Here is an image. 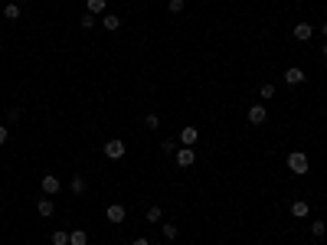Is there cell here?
Masks as SVG:
<instances>
[{
	"instance_id": "1",
	"label": "cell",
	"mask_w": 327,
	"mask_h": 245,
	"mask_svg": "<svg viewBox=\"0 0 327 245\" xmlns=\"http://www.w3.org/2000/svg\"><path fill=\"white\" fill-rule=\"evenodd\" d=\"M285 164H288V170L295 173V177H304V173L311 170V160H308V154H304V151H291L288 157H285Z\"/></svg>"
},
{
	"instance_id": "2",
	"label": "cell",
	"mask_w": 327,
	"mask_h": 245,
	"mask_svg": "<svg viewBox=\"0 0 327 245\" xmlns=\"http://www.w3.org/2000/svg\"><path fill=\"white\" fill-rule=\"evenodd\" d=\"M105 219L111 222V226H121V222L128 219V206H124V203H108V209H105Z\"/></svg>"
},
{
	"instance_id": "3",
	"label": "cell",
	"mask_w": 327,
	"mask_h": 245,
	"mask_svg": "<svg viewBox=\"0 0 327 245\" xmlns=\"http://www.w3.org/2000/svg\"><path fill=\"white\" fill-rule=\"evenodd\" d=\"M102 151H105V157L108 160H121L124 154H128V147H124V141H118V137H111V141L102 147Z\"/></svg>"
},
{
	"instance_id": "4",
	"label": "cell",
	"mask_w": 327,
	"mask_h": 245,
	"mask_svg": "<svg viewBox=\"0 0 327 245\" xmlns=\"http://www.w3.org/2000/svg\"><path fill=\"white\" fill-rule=\"evenodd\" d=\"M246 118H249V124H255V128H259V124L268 121V108H265V105H252Z\"/></svg>"
},
{
	"instance_id": "5",
	"label": "cell",
	"mask_w": 327,
	"mask_h": 245,
	"mask_svg": "<svg viewBox=\"0 0 327 245\" xmlns=\"http://www.w3.org/2000/svg\"><path fill=\"white\" fill-rule=\"evenodd\" d=\"M173 160H177V167H183V170H186V167L197 164V151H193V147H183V151L173 154Z\"/></svg>"
},
{
	"instance_id": "6",
	"label": "cell",
	"mask_w": 327,
	"mask_h": 245,
	"mask_svg": "<svg viewBox=\"0 0 327 245\" xmlns=\"http://www.w3.org/2000/svg\"><path fill=\"white\" fill-rule=\"evenodd\" d=\"M282 79H285V85H291V88H295V85H301V82L308 79V75H304V69L291 66V69H285V75H282Z\"/></svg>"
},
{
	"instance_id": "7",
	"label": "cell",
	"mask_w": 327,
	"mask_h": 245,
	"mask_svg": "<svg viewBox=\"0 0 327 245\" xmlns=\"http://www.w3.org/2000/svg\"><path fill=\"white\" fill-rule=\"evenodd\" d=\"M36 213L43 216V219H50V216L56 213V203H53V196H46V193L39 196V200H36Z\"/></svg>"
},
{
	"instance_id": "8",
	"label": "cell",
	"mask_w": 327,
	"mask_h": 245,
	"mask_svg": "<svg viewBox=\"0 0 327 245\" xmlns=\"http://www.w3.org/2000/svg\"><path fill=\"white\" fill-rule=\"evenodd\" d=\"M39 186H43V193H46V196H56V193H59V190H62V183H59V177H53V173H46V177H43V180H39Z\"/></svg>"
},
{
	"instance_id": "9",
	"label": "cell",
	"mask_w": 327,
	"mask_h": 245,
	"mask_svg": "<svg viewBox=\"0 0 327 245\" xmlns=\"http://www.w3.org/2000/svg\"><path fill=\"white\" fill-rule=\"evenodd\" d=\"M311 36H314V26H311L308 20H301V23H295V39H298V43H308Z\"/></svg>"
},
{
	"instance_id": "10",
	"label": "cell",
	"mask_w": 327,
	"mask_h": 245,
	"mask_svg": "<svg viewBox=\"0 0 327 245\" xmlns=\"http://www.w3.org/2000/svg\"><path fill=\"white\" fill-rule=\"evenodd\" d=\"M177 141H180V144H183V147H193V144H197V141H200V131H197V128H193V124H186V128H183V131H180V137H177Z\"/></svg>"
},
{
	"instance_id": "11",
	"label": "cell",
	"mask_w": 327,
	"mask_h": 245,
	"mask_svg": "<svg viewBox=\"0 0 327 245\" xmlns=\"http://www.w3.org/2000/svg\"><path fill=\"white\" fill-rule=\"evenodd\" d=\"M99 23L105 26L108 33H115V30H121V17H118V13H102L99 17Z\"/></svg>"
},
{
	"instance_id": "12",
	"label": "cell",
	"mask_w": 327,
	"mask_h": 245,
	"mask_svg": "<svg viewBox=\"0 0 327 245\" xmlns=\"http://www.w3.org/2000/svg\"><path fill=\"white\" fill-rule=\"evenodd\" d=\"M308 213H311V203H291V216H295V219H308Z\"/></svg>"
},
{
	"instance_id": "13",
	"label": "cell",
	"mask_w": 327,
	"mask_h": 245,
	"mask_svg": "<svg viewBox=\"0 0 327 245\" xmlns=\"http://www.w3.org/2000/svg\"><path fill=\"white\" fill-rule=\"evenodd\" d=\"M69 190H72L75 196H82V193L88 190V180L85 177H72V180H69Z\"/></svg>"
},
{
	"instance_id": "14",
	"label": "cell",
	"mask_w": 327,
	"mask_h": 245,
	"mask_svg": "<svg viewBox=\"0 0 327 245\" xmlns=\"http://www.w3.org/2000/svg\"><path fill=\"white\" fill-rule=\"evenodd\" d=\"M69 245H88V232L85 229H72L69 232Z\"/></svg>"
},
{
	"instance_id": "15",
	"label": "cell",
	"mask_w": 327,
	"mask_h": 245,
	"mask_svg": "<svg viewBox=\"0 0 327 245\" xmlns=\"http://www.w3.org/2000/svg\"><path fill=\"white\" fill-rule=\"evenodd\" d=\"M85 13H92V17H102V13H105V0H85Z\"/></svg>"
},
{
	"instance_id": "16",
	"label": "cell",
	"mask_w": 327,
	"mask_h": 245,
	"mask_svg": "<svg viewBox=\"0 0 327 245\" xmlns=\"http://www.w3.org/2000/svg\"><path fill=\"white\" fill-rule=\"evenodd\" d=\"M161 216H164V209H161V206H157V203H154V206H148V213H144V219H148V222H161Z\"/></svg>"
},
{
	"instance_id": "17",
	"label": "cell",
	"mask_w": 327,
	"mask_h": 245,
	"mask_svg": "<svg viewBox=\"0 0 327 245\" xmlns=\"http://www.w3.org/2000/svg\"><path fill=\"white\" fill-rule=\"evenodd\" d=\"M144 128H148V131H157V128H161V118H157L154 111H148V115H144Z\"/></svg>"
},
{
	"instance_id": "18",
	"label": "cell",
	"mask_w": 327,
	"mask_h": 245,
	"mask_svg": "<svg viewBox=\"0 0 327 245\" xmlns=\"http://www.w3.org/2000/svg\"><path fill=\"white\" fill-rule=\"evenodd\" d=\"M50 242L53 245H69V232H66V229H56V232L50 235Z\"/></svg>"
},
{
	"instance_id": "19",
	"label": "cell",
	"mask_w": 327,
	"mask_h": 245,
	"mask_svg": "<svg viewBox=\"0 0 327 245\" xmlns=\"http://www.w3.org/2000/svg\"><path fill=\"white\" fill-rule=\"evenodd\" d=\"M308 229H311V235H314V239H324V232H327V226H324L321 219H314V222H311Z\"/></svg>"
},
{
	"instance_id": "20",
	"label": "cell",
	"mask_w": 327,
	"mask_h": 245,
	"mask_svg": "<svg viewBox=\"0 0 327 245\" xmlns=\"http://www.w3.org/2000/svg\"><path fill=\"white\" fill-rule=\"evenodd\" d=\"M161 232H164V242H173V239H177V235H180V229H177V226H170V222H167V226L161 229Z\"/></svg>"
},
{
	"instance_id": "21",
	"label": "cell",
	"mask_w": 327,
	"mask_h": 245,
	"mask_svg": "<svg viewBox=\"0 0 327 245\" xmlns=\"http://www.w3.org/2000/svg\"><path fill=\"white\" fill-rule=\"evenodd\" d=\"M183 7H186V0H167V10L177 17V13H183Z\"/></svg>"
},
{
	"instance_id": "22",
	"label": "cell",
	"mask_w": 327,
	"mask_h": 245,
	"mask_svg": "<svg viewBox=\"0 0 327 245\" xmlns=\"http://www.w3.org/2000/svg\"><path fill=\"white\" fill-rule=\"evenodd\" d=\"M259 98H275V85L272 82H262L259 85Z\"/></svg>"
},
{
	"instance_id": "23",
	"label": "cell",
	"mask_w": 327,
	"mask_h": 245,
	"mask_svg": "<svg viewBox=\"0 0 327 245\" xmlns=\"http://www.w3.org/2000/svg\"><path fill=\"white\" fill-rule=\"evenodd\" d=\"M4 17H7V20H20V7H17V4H7V7H4Z\"/></svg>"
},
{
	"instance_id": "24",
	"label": "cell",
	"mask_w": 327,
	"mask_h": 245,
	"mask_svg": "<svg viewBox=\"0 0 327 245\" xmlns=\"http://www.w3.org/2000/svg\"><path fill=\"white\" fill-rule=\"evenodd\" d=\"M177 144H180V141H173V137H167V141L161 144V151H164V154H177V151H180Z\"/></svg>"
},
{
	"instance_id": "25",
	"label": "cell",
	"mask_w": 327,
	"mask_h": 245,
	"mask_svg": "<svg viewBox=\"0 0 327 245\" xmlns=\"http://www.w3.org/2000/svg\"><path fill=\"white\" fill-rule=\"evenodd\" d=\"M95 23H99V17H92V13H85V17H82V30H92Z\"/></svg>"
},
{
	"instance_id": "26",
	"label": "cell",
	"mask_w": 327,
	"mask_h": 245,
	"mask_svg": "<svg viewBox=\"0 0 327 245\" xmlns=\"http://www.w3.org/2000/svg\"><path fill=\"white\" fill-rule=\"evenodd\" d=\"M7 121H10V124L20 121V108H10V111H7Z\"/></svg>"
},
{
	"instance_id": "27",
	"label": "cell",
	"mask_w": 327,
	"mask_h": 245,
	"mask_svg": "<svg viewBox=\"0 0 327 245\" xmlns=\"http://www.w3.org/2000/svg\"><path fill=\"white\" fill-rule=\"evenodd\" d=\"M7 137H10V128H7V124H0V144H7Z\"/></svg>"
},
{
	"instance_id": "28",
	"label": "cell",
	"mask_w": 327,
	"mask_h": 245,
	"mask_svg": "<svg viewBox=\"0 0 327 245\" xmlns=\"http://www.w3.org/2000/svg\"><path fill=\"white\" fill-rule=\"evenodd\" d=\"M131 245H151V242H148V239H134Z\"/></svg>"
},
{
	"instance_id": "29",
	"label": "cell",
	"mask_w": 327,
	"mask_h": 245,
	"mask_svg": "<svg viewBox=\"0 0 327 245\" xmlns=\"http://www.w3.org/2000/svg\"><path fill=\"white\" fill-rule=\"evenodd\" d=\"M321 36H324V39H327V23H321Z\"/></svg>"
},
{
	"instance_id": "30",
	"label": "cell",
	"mask_w": 327,
	"mask_h": 245,
	"mask_svg": "<svg viewBox=\"0 0 327 245\" xmlns=\"http://www.w3.org/2000/svg\"><path fill=\"white\" fill-rule=\"evenodd\" d=\"M321 53H324V59H327V43H324V46H321Z\"/></svg>"
},
{
	"instance_id": "31",
	"label": "cell",
	"mask_w": 327,
	"mask_h": 245,
	"mask_svg": "<svg viewBox=\"0 0 327 245\" xmlns=\"http://www.w3.org/2000/svg\"><path fill=\"white\" fill-rule=\"evenodd\" d=\"M304 245H314V242H304Z\"/></svg>"
},
{
	"instance_id": "32",
	"label": "cell",
	"mask_w": 327,
	"mask_h": 245,
	"mask_svg": "<svg viewBox=\"0 0 327 245\" xmlns=\"http://www.w3.org/2000/svg\"><path fill=\"white\" fill-rule=\"evenodd\" d=\"M157 245H164V242H157Z\"/></svg>"
}]
</instances>
